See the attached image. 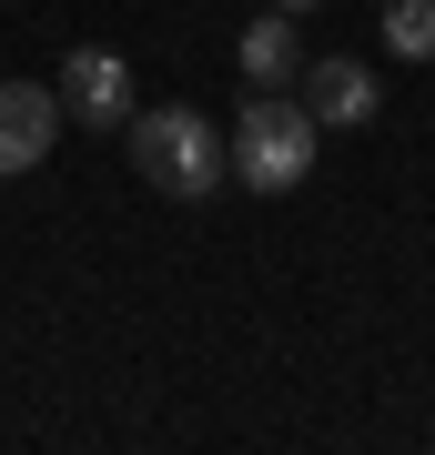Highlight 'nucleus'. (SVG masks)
Segmentation results:
<instances>
[{"label":"nucleus","mask_w":435,"mask_h":455,"mask_svg":"<svg viewBox=\"0 0 435 455\" xmlns=\"http://www.w3.org/2000/svg\"><path fill=\"white\" fill-rule=\"evenodd\" d=\"M122 142H132V172L152 182V193H173V203H203L213 182H223V132H213L193 101H152V112H132L122 122Z\"/></svg>","instance_id":"nucleus-1"},{"label":"nucleus","mask_w":435,"mask_h":455,"mask_svg":"<svg viewBox=\"0 0 435 455\" xmlns=\"http://www.w3.org/2000/svg\"><path fill=\"white\" fill-rule=\"evenodd\" d=\"M314 152H324V122L294 92H254L243 122L223 132V163H233V182H254V193H294V182L314 172Z\"/></svg>","instance_id":"nucleus-2"},{"label":"nucleus","mask_w":435,"mask_h":455,"mask_svg":"<svg viewBox=\"0 0 435 455\" xmlns=\"http://www.w3.org/2000/svg\"><path fill=\"white\" fill-rule=\"evenodd\" d=\"M61 112L92 122V132H122L132 122V61H122L112 41H81L71 61H61Z\"/></svg>","instance_id":"nucleus-3"},{"label":"nucleus","mask_w":435,"mask_h":455,"mask_svg":"<svg viewBox=\"0 0 435 455\" xmlns=\"http://www.w3.org/2000/svg\"><path fill=\"white\" fill-rule=\"evenodd\" d=\"M294 82H304V112H314L324 132H365L375 112H385V82H375L365 61H304Z\"/></svg>","instance_id":"nucleus-4"},{"label":"nucleus","mask_w":435,"mask_h":455,"mask_svg":"<svg viewBox=\"0 0 435 455\" xmlns=\"http://www.w3.org/2000/svg\"><path fill=\"white\" fill-rule=\"evenodd\" d=\"M51 132H61V92H41V82H0V182L31 172L41 152H51Z\"/></svg>","instance_id":"nucleus-5"},{"label":"nucleus","mask_w":435,"mask_h":455,"mask_svg":"<svg viewBox=\"0 0 435 455\" xmlns=\"http://www.w3.org/2000/svg\"><path fill=\"white\" fill-rule=\"evenodd\" d=\"M233 61H243V82H254V92H284L294 71H304V41H294V11H263L254 31L233 41Z\"/></svg>","instance_id":"nucleus-6"},{"label":"nucleus","mask_w":435,"mask_h":455,"mask_svg":"<svg viewBox=\"0 0 435 455\" xmlns=\"http://www.w3.org/2000/svg\"><path fill=\"white\" fill-rule=\"evenodd\" d=\"M385 51L395 61H435V0H385Z\"/></svg>","instance_id":"nucleus-7"},{"label":"nucleus","mask_w":435,"mask_h":455,"mask_svg":"<svg viewBox=\"0 0 435 455\" xmlns=\"http://www.w3.org/2000/svg\"><path fill=\"white\" fill-rule=\"evenodd\" d=\"M263 11H314V0H263Z\"/></svg>","instance_id":"nucleus-8"}]
</instances>
